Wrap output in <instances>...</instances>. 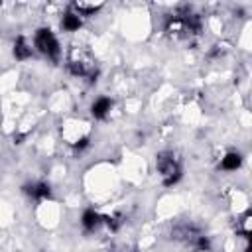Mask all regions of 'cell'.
<instances>
[{
	"label": "cell",
	"mask_w": 252,
	"mask_h": 252,
	"mask_svg": "<svg viewBox=\"0 0 252 252\" xmlns=\"http://www.w3.org/2000/svg\"><path fill=\"white\" fill-rule=\"evenodd\" d=\"M24 191L33 197V199H47L51 195V187L45 183V181H37V183H30L24 187Z\"/></svg>",
	"instance_id": "4"
},
{
	"label": "cell",
	"mask_w": 252,
	"mask_h": 252,
	"mask_svg": "<svg viewBox=\"0 0 252 252\" xmlns=\"http://www.w3.org/2000/svg\"><path fill=\"white\" fill-rule=\"evenodd\" d=\"M32 55V47L26 43V39L20 35L16 41H14V57L16 59H28Z\"/></svg>",
	"instance_id": "9"
},
{
	"label": "cell",
	"mask_w": 252,
	"mask_h": 252,
	"mask_svg": "<svg viewBox=\"0 0 252 252\" xmlns=\"http://www.w3.org/2000/svg\"><path fill=\"white\" fill-rule=\"evenodd\" d=\"M238 222H240L238 232H240L244 238H250V213H244V217H242Z\"/></svg>",
	"instance_id": "11"
},
{
	"label": "cell",
	"mask_w": 252,
	"mask_h": 252,
	"mask_svg": "<svg viewBox=\"0 0 252 252\" xmlns=\"http://www.w3.org/2000/svg\"><path fill=\"white\" fill-rule=\"evenodd\" d=\"M73 146H75V150H79V152H81V150H85V148L89 146V138H81V140H77Z\"/></svg>",
	"instance_id": "13"
},
{
	"label": "cell",
	"mask_w": 252,
	"mask_h": 252,
	"mask_svg": "<svg viewBox=\"0 0 252 252\" xmlns=\"http://www.w3.org/2000/svg\"><path fill=\"white\" fill-rule=\"evenodd\" d=\"M112 108V100L110 98H106V96H100V98H96L94 102H93V106H91V112H93V116L94 118H104L106 114H108V110Z\"/></svg>",
	"instance_id": "5"
},
{
	"label": "cell",
	"mask_w": 252,
	"mask_h": 252,
	"mask_svg": "<svg viewBox=\"0 0 252 252\" xmlns=\"http://www.w3.org/2000/svg\"><path fill=\"white\" fill-rule=\"evenodd\" d=\"M240 163H242L240 154H236V152H228V154L222 158L220 167H222V169H226V171H234V169H238V167H240Z\"/></svg>",
	"instance_id": "8"
},
{
	"label": "cell",
	"mask_w": 252,
	"mask_h": 252,
	"mask_svg": "<svg viewBox=\"0 0 252 252\" xmlns=\"http://www.w3.org/2000/svg\"><path fill=\"white\" fill-rule=\"evenodd\" d=\"M75 8L79 12V16H89V14H94L98 8H102V4H85V2H75Z\"/></svg>",
	"instance_id": "10"
},
{
	"label": "cell",
	"mask_w": 252,
	"mask_h": 252,
	"mask_svg": "<svg viewBox=\"0 0 252 252\" xmlns=\"http://www.w3.org/2000/svg\"><path fill=\"white\" fill-rule=\"evenodd\" d=\"M102 220L106 222V226H108L110 230H118V228H120V224H122V217H120V215H112V217H104Z\"/></svg>",
	"instance_id": "12"
},
{
	"label": "cell",
	"mask_w": 252,
	"mask_h": 252,
	"mask_svg": "<svg viewBox=\"0 0 252 252\" xmlns=\"http://www.w3.org/2000/svg\"><path fill=\"white\" fill-rule=\"evenodd\" d=\"M35 47L41 51V53H45L47 57H57L59 55V41H57V37L53 35V32L49 30V28H41V30H37V33H35Z\"/></svg>",
	"instance_id": "3"
},
{
	"label": "cell",
	"mask_w": 252,
	"mask_h": 252,
	"mask_svg": "<svg viewBox=\"0 0 252 252\" xmlns=\"http://www.w3.org/2000/svg\"><path fill=\"white\" fill-rule=\"evenodd\" d=\"M156 167H158L165 187L175 185L181 177V165H179V161L175 159V156L171 152H159L156 156Z\"/></svg>",
	"instance_id": "1"
},
{
	"label": "cell",
	"mask_w": 252,
	"mask_h": 252,
	"mask_svg": "<svg viewBox=\"0 0 252 252\" xmlns=\"http://www.w3.org/2000/svg\"><path fill=\"white\" fill-rule=\"evenodd\" d=\"M61 28H63L65 32H77V30L81 28V18H79V14L67 12V14L63 16V20H61Z\"/></svg>",
	"instance_id": "7"
},
{
	"label": "cell",
	"mask_w": 252,
	"mask_h": 252,
	"mask_svg": "<svg viewBox=\"0 0 252 252\" xmlns=\"http://www.w3.org/2000/svg\"><path fill=\"white\" fill-rule=\"evenodd\" d=\"M67 67L77 77L89 75L91 81H94V77H96V73H93V59H91V55L85 53V51H81V49H73L71 51V57H69Z\"/></svg>",
	"instance_id": "2"
},
{
	"label": "cell",
	"mask_w": 252,
	"mask_h": 252,
	"mask_svg": "<svg viewBox=\"0 0 252 252\" xmlns=\"http://www.w3.org/2000/svg\"><path fill=\"white\" fill-rule=\"evenodd\" d=\"M81 222H83L85 230H94L98 226V222H100V215L94 209H87L83 213V217H81Z\"/></svg>",
	"instance_id": "6"
}]
</instances>
